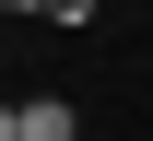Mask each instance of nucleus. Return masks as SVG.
<instances>
[{
  "label": "nucleus",
  "instance_id": "nucleus-1",
  "mask_svg": "<svg viewBox=\"0 0 153 141\" xmlns=\"http://www.w3.org/2000/svg\"><path fill=\"white\" fill-rule=\"evenodd\" d=\"M71 129H82V118H71L59 94H24L12 118H0V141H71Z\"/></svg>",
  "mask_w": 153,
  "mask_h": 141
}]
</instances>
